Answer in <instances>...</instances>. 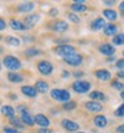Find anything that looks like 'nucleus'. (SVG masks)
<instances>
[{
  "mask_svg": "<svg viewBox=\"0 0 124 133\" xmlns=\"http://www.w3.org/2000/svg\"><path fill=\"white\" fill-rule=\"evenodd\" d=\"M51 96H52L53 100H56V101H63V103H68L70 98H71L70 92L65 91V89H52Z\"/></svg>",
  "mask_w": 124,
  "mask_h": 133,
  "instance_id": "f257e3e1",
  "label": "nucleus"
},
{
  "mask_svg": "<svg viewBox=\"0 0 124 133\" xmlns=\"http://www.w3.org/2000/svg\"><path fill=\"white\" fill-rule=\"evenodd\" d=\"M3 64L9 71H17V69L21 68V63L14 56H5L4 60H3Z\"/></svg>",
  "mask_w": 124,
  "mask_h": 133,
  "instance_id": "f03ea898",
  "label": "nucleus"
},
{
  "mask_svg": "<svg viewBox=\"0 0 124 133\" xmlns=\"http://www.w3.org/2000/svg\"><path fill=\"white\" fill-rule=\"evenodd\" d=\"M72 88L76 93H87L89 91V88H91V84L83 80H77L72 84Z\"/></svg>",
  "mask_w": 124,
  "mask_h": 133,
  "instance_id": "7ed1b4c3",
  "label": "nucleus"
},
{
  "mask_svg": "<svg viewBox=\"0 0 124 133\" xmlns=\"http://www.w3.org/2000/svg\"><path fill=\"white\" fill-rule=\"evenodd\" d=\"M56 53L60 55V56H63V59H64V57H67V56H71V55L76 53V52H75V48H73L72 45L64 44V45H59L58 48H56Z\"/></svg>",
  "mask_w": 124,
  "mask_h": 133,
  "instance_id": "20e7f679",
  "label": "nucleus"
},
{
  "mask_svg": "<svg viewBox=\"0 0 124 133\" xmlns=\"http://www.w3.org/2000/svg\"><path fill=\"white\" fill-rule=\"evenodd\" d=\"M38 69L41 75H51L52 71H53V65L47 60H43L38 64Z\"/></svg>",
  "mask_w": 124,
  "mask_h": 133,
  "instance_id": "39448f33",
  "label": "nucleus"
},
{
  "mask_svg": "<svg viewBox=\"0 0 124 133\" xmlns=\"http://www.w3.org/2000/svg\"><path fill=\"white\" fill-rule=\"evenodd\" d=\"M64 61L67 64H70V65H79V64H82L83 57L80 56V55H77V53H73V55H71V56L64 57Z\"/></svg>",
  "mask_w": 124,
  "mask_h": 133,
  "instance_id": "423d86ee",
  "label": "nucleus"
},
{
  "mask_svg": "<svg viewBox=\"0 0 124 133\" xmlns=\"http://www.w3.org/2000/svg\"><path fill=\"white\" fill-rule=\"evenodd\" d=\"M21 93L26 95V96H28V97H36L38 91H36V88H35V87L24 85V87H21Z\"/></svg>",
  "mask_w": 124,
  "mask_h": 133,
  "instance_id": "0eeeda50",
  "label": "nucleus"
},
{
  "mask_svg": "<svg viewBox=\"0 0 124 133\" xmlns=\"http://www.w3.org/2000/svg\"><path fill=\"white\" fill-rule=\"evenodd\" d=\"M99 51L103 53V55H106V56H111V55L115 53V48L112 47V45H109V44H107V43L101 44V45L99 47Z\"/></svg>",
  "mask_w": 124,
  "mask_h": 133,
  "instance_id": "6e6552de",
  "label": "nucleus"
},
{
  "mask_svg": "<svg viewBox=\"0 0 124 133\" xmlns=\"http://www.w3.org/2000/svg\"><path fill=\"white\" fill-rule=\"evenodd\" d=\"M61 125H63V128H65L67 130H70V132H73V130L79 129V124L77 123H73V121L67 120V118L61 121Z\"/></svg>",
  "mask_w": 124,
  "mask_h": 133,
  "instance_id": "1a4fd4ad",
  "label": "nucleus"
},
{
  "mask_svg": "<svg viewBox=\"0 0 124 133\" xmlns=\"http://www.w3.org/2000/svg\"><path fill=\"white\" fill-rule=\"evenodd\" d=\"M35 123H36L39 127H43V128L49 127V120L44 116V115H36V116H35Z\"/></svg>",
  "mask_w": 124,
  "mask_h": 133,
  "instance_id": "9d476101",
  "label": "nucleus"
},
{
  "mask_svg": "<svg viewBox=\"0 0 124 133\" xmlns=\"http://www.w3.org/2000/svg\"><path fill=\"white\" fill-rule=\"evenodd\" d=\"M52 28H53L56 32H65L67 29H68V24H67L65 21H63V20L55 21V23H52Z\"/></svg>",
  "mask_w": 124,
  "mask_h": 133,
  "instance_id": "9b49d317",
  "label": "nucleus"
},
{
  "mask_svg": "<svg viewBox=\"0 0 124 133\" xmlns=\"http://www.w3.org/2000/svg\"><path fill=\"white\" fill-rule=\"evenodd\" d=\"M9 25H11V28L15 29V31H24V29L28 28L26 24L21 23V21H19V20H14V19L9 21Z\"/></svg>",
  "mask_w": 124,
  "mask_h": 133,
  "instance_id": "f8f14e48",
  "label": "nucleus"
},
{
  "mask_svg": "<svg viewBox=\"0 0 124 133\" xmlns=\"http://www.w3.org/2000/svg\"><path fill=\"white\" fill-rule=\"evenodd\" d=\"M40 16L38 14H32V15H28L24 20V23H27V27H32V25H35L38 21H39Z\"/></svg>",
  "mask_w": 124,
  "mask_h": 133,
  "instance_id": "ddd939ff",
  "label": "nucleus"
},
{
  "mask_svg": "<svg viewBox=\"0 0 124 133\" xmlns=\"http://www.w3.org/2000/svg\"><path fill=\"white\" fill-rule=\"evenodd\" d=\"M85 108L89 110V112H100V110L103 109V107H101L99 103H96V101H88L85 104Z\"/></svg>",
  "mask_w": 124,
  "mask_h": 133,
  "instance_id": "4468645a",
  "label": "nucleus"
},
{
  "mask_svg": "<svg viewBox=\"0 0 124 133\" xmlns=\"http://www.w3.org/2000/svg\"><path fill=\"white\" fill-rule=\"evenodd\" d=\"M95 75H96V77L99 80H103V81H108L111 79V73L106 69H99V71H96Z\"/></svg>",
  "mask_w": 124,
  "mask_h": 133,
  "instance_id": "2eb2a0df",
  "label": "nucleus"
},
{
  "mask_svg": "<svg viewBox=\"0 0 124 133\" xmlns=\"http://www.w3.org/2000/svg\"><path fill=\"white\" fill-rule=\"evenodd\" d=\"M21 121H23V124L31 127L35 124V117H32L28 112H24V113H21Z\"/></svg>",
  "mask_w": 124,
  "mask_h": 133,
  "instance_id": "dca6fc26",
  "label": "nucleus"
},
{
  "mask_svg": "<svg viewBox=\"0 0 124 133\" xmlns=\"http://www.w3.org/2000/svg\"><path fill=\"white\" fill-rule=\"evenodd\" d=\"M71 9H72V11H75V12H84V11L87 9V7H85L84 2L76 0L75 4H72V5H71Z\"/></svg>",
  "mask_w": 124,
  "mask_h": 133,
  "instance_id": "f3484780",
  "label": "nucleus"
},
{
  "mask_svg": "<svg viewBox=\"0 0 124 133\" xmlns=\"http://www.w3.org/2000/svg\"><path fill=\"white\" fill-rule=\"evenodd\" d=\"M35 88H36V91L40 92V93H46L48 91V84L46 81H43V80H38L36 84H35Z\"/></svg>",
  "mask_w": 124,
  "mask_h": 133,
  "instance_id": "a211bd4d",
  "label": "nucleus"
},
{
  "mask_svg": "<svg viewBox=\"0 0 124 133\" xmlns=\"http://www.w3.org/2000/svg\"><path fill=\"white\" fill-rule=\"evenodd\" d=\"M91 27H92V29H95V31H97V29H101V28H104V27H106V23H104L103 17H97V19H95V20L92 21Z\"/></svg>",
  "mask_w": 124,
  "mask_h": 133,
  "instance_id": "6ab92c4d",
  "label": "nucleus"
},
{
  "mask_svg": "<svg viewBox=\"0 0 124 133\" xmlns=\"http://www.w3.org/2000/svg\"><path fill=\"white\" fill-rule=\"evenodd\" d=\"M2 113L9 118H12L15 115V108H12L11 105H4V107H2Z\"/></svg>",
  "mask_w": 124,
  "mask_h": 133,
  "instance_id": "aec40b11",
  "label": "nucleus"
},
{
  "mask_svg": "<svg viewBox=\"0 0 124 133\" xmlns=\"http://www.w3.org/2000/svg\"><path fill=\"white\" fill-rule=\"evenodd\" d=\"M103 31H104V35L111 36V35H115V33H116L117 27L115 24H106V27L103 28Z\"/></svg>",
  "mask_w": 124,
  "mask_h": 133,
  "instance_id": "412c9836",
  "label": "nucleus"
},
{
  "mask_svg": "<svg viewBox=\"0 0 124 133\" xmlns=\"http://www.w3.org/2000/svg\"><path fill=\"white\" fill-rule=\"evenodd\" d=\"M94 123L97 128H104V127H107V118L104 116H96L94 118Z\"/></svg>",
  "mask_w": 124,
  "mask_h": 133,
  "instance_id": "4be33fe9",
  "label": "nucleus"
},
{
  "mask_svg": "<svg viewBox=\"0 0 124 133\" xmlns=\"http://www.w3.org/2000/svg\"><path fill=\"white\" fill-rule=\"evenodd\" d=\"M33 7H35V4L31 3V2H28V3H21V4L17 7V9L20 11V12H29V11L33 9Z\"/></svg>",
  "mask_w": 124,
  "mask_h": 133,
  "instance_id": "5701e85b",
  "label": "nucleus"
},
{
  "mask_svg": "<svg viewBox=\"0 0 124 133\" xmlns=\"http://www.w3.org/2000/svg\"><path fill=\"white\" fill-rule=\"evenodd\" d=\"M7 77H8V80L11 83H21L23 81V76H20V75H17L15 72H9L7 75Z\"/></svg>",
  "mask_w": 124,
  "mask_h": 133,
  "instance_id": "b1692460",
  "label": "nucleus"
},
{
  "mask_svg": "<svg viewBox=\"0 0 124 133\" xmlns=\"http://www.w3.org/2000/svg\"><path fill=\"white\" fill-rule=\"evenodd\" d=\"M103 15H104L106 19H108V20H111V21L116 20V17H117V15H116V12H115L114 9H104V11H103Z\"/></svg>",
  "mask_w": 124,
  "mask_h": 133,
  "instance_id": "393cba45",
  "label": "nucleus"
},
{
  "mask_svg": "<svg viewBox=\"0 0 124 133\" xmlns=\"http://www.w3.org/2000/svg\"><path fill=\"white\" fill-rule=\"evenodd\" d=\"M89 98H92V101H94V100H97V101H100V100H104L106 96H104V93H101V92H99V91H94V92L89 93Z\"/></svg>",
  "mask_w": 124,
  "mask_h": 133,
  "instance_id": "a878e982",
  "label": "nucleus"
},
{
  "mask_svg": "<svg viewBox=\"0 0 124 133\" xmlns=\"http://www.w3.org/2000/svg\"><path fill=\"white\" fill-rule=\"evenodd\" d=\"M5 43L8 44V45H11V47H19L20 45V40L17 37H12V36H8L5 39Z\"/></svg>",
  "mask_w": 124,
  "mask_h": 133,
  "instance_id": "bb28decb",
  "label": "nucleus"
},
{
  "mask_svg": "<svg viewBox=\"0 0 124 133\" xmlns=\"http://www.w3.org/2000/svg\"><path fill=\"white\" fill-rule=\"evenodd\" d=\"M114 44L115 45H123L124 44V33H117L114 36Z\"/></svg>",
  "mask_w": 124,
  "mask_h": 133,
  "instance_id": "cd10ccee",
  "label": "nucleus"
},
{
  "mask_svg": "<svg viewBox=\"0 0 124 133\" xmlns=\"http://www.w3.org/2000/svg\"><path fill=\"white\" fill-rule=\"evenodd\" d=\"M9 123L12 124L14 127H17V128H23V121L21 118H16V117H12L9 120Z\"/></svg>",
  "mask_w": 124,
  "mask_h": 133,
  "instance_id": "c85d7f7f",
  "label": "nucleus"
},
{
  "mask_svg": "<svg viewBox=\"0 0 124 133\" xmlns=\"http://www.w3.org/2000/svg\"><path fill=\"white\" fill-rule=\"evenodd\" d=\"M40 53V51L39 49H36V48H28L27 51H26V55L28 57H33V56H38V55Z\"/></svg>",
  "mask_w": 124,
  "mask_h": 133,
  "instance_id": "c756f323",
  "label": "nucleus"
},
{
  "mask_svg": "<svg viewBox=\"0 0 124 133\" xmlns=\"http://www.w3.org/2000/svg\"><path fill=\"white\" fill-rule=\"evenodd\" d=\"M76 108V103L75 101H68V103H65L63 105V109L64 110H73Z\"/></svg>",
  "mask_w": 124,
  "mask_h": 133,
  "instance_id": "7c9ffc66",
  "label": "nucleus"
},
{
  "mask_svg": "<svg viewBox=\"0 0 124 133\" xmlns=\"http://www.w3.org/2000/svg\"><path fill=\"white\" fill-rule=\"evenodd\" d=\"M112 87H114L115 89H117V91L124 92V84H121V83H119V81H112Z\"/></svg>",
  "mask_w": 124,
  "mask_h": 133,
  "instance_id": "2f4dec72",
  "label": "nucleus"
},
{
  "mask_svg": "<svg viewBox=\"0 0 124 133\" xmlns=\"http://www.w3.org/2000/svg\"><path fill=\"white\" fill-rule=\"evenodd\" d=\"M115 116H117V117H123V116H124V104L120 105V107L115 110Z\"/></svg>",
  "mask_w": 124,
  "mask_h": 133,
  "instance_id": "473e14b6",
  "label": "nucleus"
},
{
  "mask_svg": "<svg viewBox=\"0 0 124 133\" xmlns=\"http://www.w3.org/2000/svg\"><path fill=\"white\" fill-rule=\"evenodd\" d=\"M68 19L72 21V23H79V21H80V19H79L75 14H70V15H68Z\"/></svg>",
  "mask_w": 124,
  "mask_h": 133,
  "instance_id": "72a5a7b5",
  "label": "nucleus"
},
{
  "mask_svg": "<svg viewBox=\"0 0 124 133\" xmlns=\"http://www.w3.org/2000/svg\"><path fill=\"white\" fill-rule=\"evenodd\" d=\"M4 133H20V130H17V129H15V128L5 127V128H4Z\"/></svg>",
  "mask_w": 124,
  "mask_h": 133,
  "instance_id": "f704fd0d",
  "label": "nucleus"
},
{
  "mask_svg": "<svg viewBox=\"0 0 124 133\" xmlns=\"http://www.w3.org/2000/svg\"><path fill=\"white\" fill-rule=\"evenodd\" d=\"M116 66H117V68H120V69H124V59H121V60H117V63H116Z\"/></svg>",
  "mask_w": 124,
  "mask_h": 133,
  "instance_id": "c9c22d12",
  "label": "nucleus"
},
{
  "mask_svg": "<svg viewBox=\"0 0 124 133\" xmlns=\"http://www.w3.org/2000/svg\"><path fill=\"white\" fill-rule=\"evenodd\" d=\"M5 27H7V24H5V21H4L3 19H0V31H3V29H5Z\"/></svg>",
  "mask_w": 124,
  "mask_h": 133,
  "instance_id": "e433bc0d",
  "label": "nucleus"
},
{
  "mask_svg": "<svg viewBox=\"0 0 124 133\" xmlns=\"http://www.w3.org/2000/svg\"><path fill=\"white\" fill-rule=\"evenodd\" d=\"M49 15H51V16H56V15H58V9L52 8V9L49 11Z\"/></svg>",
  "mask_w": 124,
  "mask_h": 133,
  "instance_id": "4c0bfd02",
  "label": "nucleus"
},
{
  "mask_svg": "<svg viewBox=\"0 0 124 133\" xmlns=\"http://www.w3.org/2000/svg\"><path fill=\"white\" fill-rule=\"evenodd\" d=\"M39 133H52V130H49V129H47V128H43V129L39 130Z\"/></svg>",
  "mask_w": 124,
  "mask_h": 133,
  "instance_id": "58836bf2",
  "label": "nucleus"
},
{
  "mask_svg": "<svg viewBox=\"0 0 124 133\" xmlns=\"http://www.w3.org/2000/svg\"><path fill=\"white\" fill-rule=\"evenodd\" d=\"M119 133H124V124L123 125H120V127H117V129H116Z\"/></svg>",
  "mask_w": 124,
  "mask_h": 133,
  "instance_id": "ea45409f",
  "label": "nucleus"
},
{
  "mask_svg": "<svg viewBox=\"0 0 124 133\" xmlns=\"http://www.w3.org/2000/svg\"><path fill=\"white\" fill-rule=\"evenodd\" d=\"M104 4H107V5H114L115 4V2H112V0H106V2H103Z\"/></svg>",
  "mask_w": 124,
  "mask_h": 133,
  "instance_id": "a19ab883",
  "label": "nucleus"
},
{
  "mask_svg": "<svg viewBox=\"0 0 124 133\" xmlns=\"http://www.w3.org/2000/svg\"><path fill=\"white\" fill-rule=\"evenodd\" d=\"M119 8H120V11H121V14L124 15V2H121V3H120V5H119Z\"/></svg>",
  "mask_w": 124,
  "mask_h": 133,
  "instance_id": "79ce46f5",
  "label": "nucleus"
},
{
  "mask_svg": "<svg viewBox=\"0 0 124 133\" xmlns=\"http://www.w3.org/2000/svg\"><path fill=\"white\" fill-rule=\"evenodd\" d=\"M117 76L120 77V79H124V71H120V72L117 73Z\"/></svg>",
  "mask_w": 124,
  "mask_h": 133,
  "instance_id": "37998d69",
  "label": "nucleus"
},
{
  "mask_svg": "<svg viewBox=\"0 0 124 133\" xmlns=\"http://www.w3.org/2000/svg\"><path fill=\"white\" fill-rule=\"evenodd\" d=\"M82 75H83L82 72H75V73H73V76H76V77H79V76H82Z\"/></svg>",
  "mask_w": 124,
  "mask_h": 133,
  "instance_id": "c03bdc74",
  "label": "nucleus"
},
{
  "mask_svg": "<svg viewBox=\"0 0 124 133\" xmlns=\"http://www.w3.org/2000/svg\"><path fill=\"white\" fill-rule=\"evenodd\" d=\"M63 76H64V77H68L70 73H68V72H63Z\"/></svg>",
  "mask_w": 124,
  "mask_h": 133,
  "instance_id": "a18cd8bd",
  "label": "nucleus"
},
{
  "mask_svg": "<svg viewBox=\"0 0 124 133\" xmlns=\"http://www.w3.org/2000/svg\"><path fill=\"white\" fill-rule=\"evenodd\" d=\"M121 98L124 100V92H121Z\"/></svg>",
  "mask_w": 124,
  "mask_h": 133,
  "instance_id": "49530a36",
  "label": "nucleus"
},
{
  "mask_svg": "<svg viewBox=\"0 0 124 133\" xmlns=\"http://www.w3.org/2000/svg\"><path fill=\"white\" fill-rule=\"evenodd\" d=\"M77 133H84V132H77Z\"/></svg>",
  "mask_w": 124,
  "mask_h": 133,
  "instance_id": "de8ad7c7",
  "label": "nucleus"
},
{
  "mask_svg": "<svg viewBox=\"0 0 124 133\" xmlns=\"http://www.w3.org/2000/svg\"><path fill=\"white\" fill-rule=\"evenodd\" d=\"M0 69H2V64H0Z\"/></svg>",
  "mask_w": 124,
  "mask_h": 133,
  "instance_id": "09e8293b",
  "label": "nucleus"
},
{
  "mask_svg": "<svg viewBox=\"0 0 124 133\" xmlns=\"http://www.w3.org/2000/svg\"><path fill=\"white\" fill-rule=\"evenodd\" d=\"M0 40H2V37H0Z\"/></svg>",
  "mask_w": 124,
  "mask_h": 133,
  "instance_id": "8fccbe9b",
  "label": "nucleus"
},
{
  "mask_svg": "<svg viewBox=\"0 0 124 133\" xmlns=\"http://www.w3.org/2000/svg\"><path fill=\"white\" fill-rule=\"evenodd\" d=\"M123 55H124V52H123Z\"/></svg>",
  "mask_w": 124,
  "mask_h": 133,
  "instance_id": "3c124183",
  "label": "nucleus"
}]
</instances>
